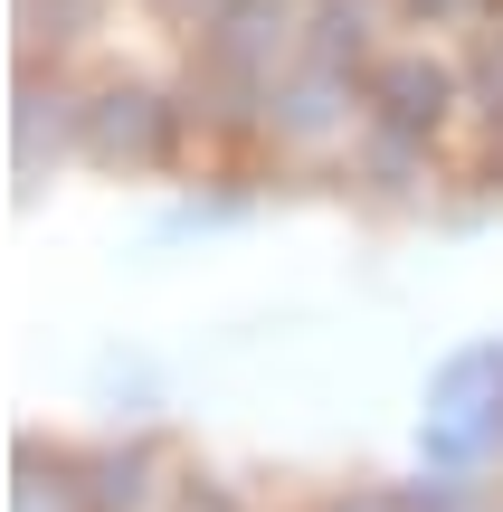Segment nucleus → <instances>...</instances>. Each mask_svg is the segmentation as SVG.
<instances>
[{
    "label": "nucleus",
    "mask_w": 503,
    "mask_h": 512,
    "mask_svg": "<svg viewBox=\"0 0 503 512\" xmlns=\"http://www.w3.org/2000/svg\"><path fill=\"white\" fill-rule=\"evenodd\" d=\"M276 48H285V10H276V0H228V10L209 19V67H219V76L266 86Z\"/></svg>",
    "instance_id": "7ed1b4c3"
},
{
    "label": "nucleus",
    "mask_w": 503,
    "mask_h": 512,
    "mask_svg": "<svg viewBox=\"0 0 503 512\" xmlns=\"http://www.w3.org/2000/svg\"><path fill=\"white\" fill-rule=\"evenodd\" d=\"M475 95H485V114L503 124V48H485V57H475Z\"/></svg>",
    "instance_id": "6e6552de"
},
{
    "label": "nucleus",
    "mask_w": 503,
    "mask_h": 512,
    "mask_svg": "<svg viewBox=\"0 0 503 512\" xmlns=\"http://www.w3.org/2000/svg\"><path fill=\"white\" fill-rule=\"evenodd\" d=\"M162 10H171V19H219L228 0H162Z\"/></svg>",
    "instance_id": "9d476101"
},
{
    "label": "nucleus",
    "mask_w": 503,
    "mask_h": 512,
    "mask_svg": "<svg viewBox=\"0 0 503 512\" xmlns=\"http://www.w3.org/2000/svg\"><path fill=\"white\" fill-rule=\"evenodd\" d=\"M38 133H57V95L19 86V162H38Z\"/></svg>",
    "instance_id": "0eeeda50"
},
{
    "label": "nucleus",
    "mask_w": 503,
    "mask_h": 512,
    "mask_svg": "<svg viewBox=\"0 0 503 512\" xmlns=\"http://www.w3.org/2000/svg\"><path fill=\"white\" fill-rule=\"evenodd\" d=\"M409 512H456V503L447 494H409Z\"/></svg>",
    "instance_id": "f8f14e48"
},
{
    "label": "nucleus",
    "mask_w": 503,
    "mask_h": 512,
    "mask_svg": "<svg viewBox=\"0 0 503 512\" xmlns=\"http://www.w3.org/2000/svg\"><path fill=\"white\" fill-rule=\"evenodd\" d=\"M76 143L95 152V162H114V171H143V162H162L171 152V105L162 95H143V86H105L86 105V124H76Z\"/></svg>",
    "instance_id": "f257e3e1"
},
{
    "label": "nucleus",
    "mask_w": 503,
    "mask_h": 512,
    "mask_svg": "<svg viewBox=\"0 0 503 512\" xmlns=\"http://www.w3.org/2000/svg\"><path fill=\"white\" fill-rule=\"evenodd\" d=\"M418 19H466V10H485V0H409Z\"/></svg>",
    "instance_id": "1a4fd4ad"
},
{
    "label": "nucleus",
    "mask_w": 503,
    "mask_h": 512,
    "mask_svg": "<svg viewBox=\"0 0 503 512\" xmlns=\"http://www.w3.org/2000/svg\"><path fill=\"white\" fill-rule=\"evenodd\" d=\"M371 105H380L390 133H418V143H428V133L447 124V105H456V76L437 67V57H380L371 67Z\"/></svg>",
    "instance_id": "f03ea898"
},
{
    "label": "nucleus",
    "mask_w": 503,
    "mask_h": 512,
    "mask_svg": "<svg viewBox=\"0 0 503 512\" xmlns=\"http://www.w3.org/2000/svg\"><path fill=\"white\" fill-rule=\"evenodd\" d=\"M333 512H409V503H390V494H352V503H333Z\"/></svg>",
    "instance_id": "9b49d317"
},
{
    "label": "nucleus",
    "mask_w": 503,
    "mask_h": 512,
    "mask_svg": "<svg viewBox=\"0 0 503 512\" xmlns=\"http://www.w3.org/2000/svg\"><path fill=\"white\" fill-rule=\"evenodd\" d=\"M333 114H342V76H333V67L295 76V86H266V124L295 133V143H323V133H333Z\"/></svg>",
    "instance_id": "20e7f679"
},
{
    "label": "nucleus",
    "mask_w": 503,
    "mask_h": 512,
    "mask_svg": "<svg viewBox=\"0 0 503 512\" xmlns=\"http://www.w3.org/2000/svg\"><path fill=\"white\" fill-rule=\"evenodd\" d=\"M361 57H371V0H323L314 10V67L352 76Z\"/></svg>",
    "instance_id": "39448f33"
},
{
    "label": "nucleus",
    "mask_w": 503,
    "mask_h": 512,
    "mask_svg": "<svg viewBox=\"0 0 503 512\" xmlns=\"http://www.w3.org/2000/svg\"><path fill=\"white\" fill-rule=\"evenodd\" d=\"M143 503V456H95L86 465V512H133Z\"/></svg>",
    "instance_id": "423d86ee"
}]
</instances>
